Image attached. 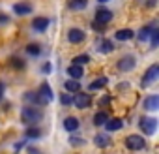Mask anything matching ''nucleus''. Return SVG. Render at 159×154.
<instances>
[{
	"instance_id": "ddd939ff",
	"label": "nucleus",
	"mask_w": 159,
	"mask_h": 154,
	"mask_svg": "<svg viewBox=\"0 0 159 154\" xmlns=\"http://www.w3.org/2000/svg\"><path fill=\"white\" fill-rule=\"evenodd\" d=\"M159 107V96H148L146 100H144V109H148V111H155Z\"/></svg>"
},
{
	"instance_id": "20e7f679",
	"label": "nucleus",
	"mask_w": 159,
	"mask_h": 154,
	"mask_svg": "<svg viewBox=\"0 0 159 154\" xmlns=\"http://www.w3.org/2000/svg\"><path fill=\"white\" fill-rule=\"evenodd\" d=\"M157 77H159V66L153 64V66H150V68L146 70V73L142 75V87L152 85L153 81H157Z\"/></svg>"
},
{
	"instance_id": "f03ea898",
	"label": "nucleus",
	"mask_w": 159,
	"mask_h": 154,
	"mask_svg": "<svg viewBox=\"0 0 159 154\" xmlns=\"http://www.w3.org/2000/svg\"><path fill=\"white\" fill-rule=\"evenodd\" d=\"M139 128L146 133V135H153L155 133V128H157V120L153 117H142L139 120Z\"/></svg>"
},
{
	"instance_id": "9b49d317",
	"label": "nucleus",
	"mask_w": 159,
	"mask_h": 154,
	"mask_svg": "<svg viewBox=\"0 0 159 154\" xmlns=\"http://www.w3.org/2000/svg\"><path fill=\"white\" fill-rule=\"evenodd\" d=\"M39 96H41L47 103L54 98V94H52V90H51V87H49L47 83H41V87H39Z\"/></svg>"
},
{
	"instance_id": "9d476101",
	"label": "nucleus",
	"mask_w": 159,
	"mask_h": 154,
	"mask_svg": "<svg viewBox=\"0 0 159 154\" xmlns=\"http://www.w3.org/2000/svg\"><path fill=\"white\" fill-rule=\"evenodd\" d=\"M135 36V32L131 30V28H122V30H118L116 34H114V38L118 40V41H127V40H131Z\"/></svg>"
},
{
	"instance_id": "b1692460",
	"label": "nucleus",
	"mask_w": 159,
	"mask_h": 154,
	"mask_svg": "<svg viewBox=\"0 0 159 154\" xmlns=\"http://www.w3.org/2000/svg\"><path fill=\"white\" fill-rule=\"evenodd\" d=\"M90 62V56L88 55H77L75 58H73V64L75 66H84V64H88Z\"/></svg>"
},
{
	"instance_id": "473e14b6",
	"label": "nucleus",
	"mask_w": 159,
	"mask_h": 154,
	"mask_svg": "<svg viewBox=\"0 0 159 154\" xmlns=\"http://www.w3.org/2000/svg\"><path fill=\"white\" fill-rule=\"evenodd\" d=\"M6 21H10V19H8L4 13H0V25H2V23H6Z\"/></svg>"
},
{
	"instance_id": "5701e85b",
	"label": "nucleus",
	"mask_w": 159,
	"mask_h": 154,
	"mask_svg": "<svg viewBox=\"0 0 159 154\" xmlns=\"http://www.w3.org/2000/svg\"><path fill=\"white\" fill-rule=\"evenodd\" d=\"M25 135H26L28 139H39L41 132H39V128H36V126H28L26 132H25Z\"/></svg>"
},
{
	"instance_id": "423d86ee",
	"label": "nucleus",
	"mask_w": 159,
	"mask_h": 154,
	"mask_svg": "<svg viewBox=\"0 0 159 154\" xmlns=\"http://www.w3.org/2000/svg\"><path fill=\"white\" fill-rule=\"evenodd\" d=\"M73 103H75L79 109H86V107L92 103V98H90L88 94H84V92H77V96L73 98Z\"/></svg>"
},
{
	"instance_id": "393cba45",
	"label": "nucleus",
	"mask_w": 159,
	"mask_h": 154,
	"mask_svg": "<svg viewBox=\"0 0 159 154\" xmlns=\"http://www.w3.org/2000/svg\"><path fill=\"white\" fill-rule=\"evenodd\" d=\"M107 85V77H99V79H96L92 85H90V90H99Z\"/></svg>"
},
{
	"instance_id": "e433bc0d",
	"label": "nucleus",
	"mask_w": 159,
	"mask_h": 154,
	"mask_svg": "<svg viewBox=\"0 0 159 154\" xmlns=\"http://www.w3.org/2000/svg\"><path fill=\"white\" fill-rule=\"evenodd\" d=\"M148 2H152V0H148Z\"/></svg>"
},
{
	"instance_id": "c9c22d12",
	"label": "nucleus",
	"mask_w": 159,
	"mask_h": 154,
	"mask_svg": "<svg viewBox=\"0 0 159 154\" xmlns=\"http://www.w3.org/2000/svg\"><path fill=\"white\" fill-rule=\"evenodd\" d=\"M98 2H109V0H98Z\"/></svg>"
},
{
	"instance_id": "c756f323",
	"label": "nucleus",
	"mask_w": 159,
	"mask_h": 154,
	"mask_svg": "<svg viewBox=\"0 0 159 154\" xmlns=\"http://www.w3.org/2000/svg\"><path fill=\"white\" fill-rule=\"evenodd\" d=\"M150 38H152V47H155V45H157V41H159V30H155V28H153V32H152V36H150Z\"/></svg>"
},
{
	"instance_id": "412c9836",
	"label": "nucleus",
	"mask_w": 159,
	"mask_h": 154,
	"mask_svg": "<svg viewBox=\"0 0 159 154\" xmlns=\"http://www.w3.org/2000/svg\"><path fill=\"white\" fill-rule=\"evenodd\" d=\"M64 89L67 90V92H81V83H79V81H66L64 83Z\"/></svg>"
},
{
	"instance_id": "6e6552de",
	"label": "nucleus",
	"mask_w": 159,
	"mask_h": 154,
	"mask_svg": "<svg viewBox=\"0 0 159 154\" xmlns=\"http://www.w3.org/2000/svg\"><path fill=\"white\" fill-rule=\"evenodd\" d=\"M96 21H98L99 25H103V26H105V25H109V23L112 21V12L103 10V8H101V10H98V12H96Z\"/></svg>"
},
{
	"instance_id": "bb28decb",
	"label": "nucleus",
	"mask_w": 159,
	"mask_h": 154,
	"mask_svg": "<svg viewBox=\"0 0 159 154\" xmlns=\"http://www.w3.org/2000/svg\"><path fill=\"white\" fill-rule=\"evenodd\" d=\"M25 51H26L28 55H34V56H36V55H39V53H41V47H39L38 43H28Z\"/></svg>"
},
{
	"instance_id": "c85d7f7f",
	"label": "nucleus",
	"mask_w": 159,
	"mask_h": 154,
	"mask_svg": "<svg viewBox=\"0 0 159 154\" xmlns=\"http://www.w3.org/2000/svg\"><path fill=\"white\" fill-rule=\"evenodd\" d=\"M60 102H62V105H71L73 103V98L67 96V94H60Z\"/></svg>"
},
{
	"instance_id": "1a4fd4ad",
	"label": "nucleus",
	"mask_w": 159,
	"mask_h": 154,
	"mask_svg": "<svg viewBox=\"0 0 159 154\" xmlns=\"http://www.w3.org/2000/svg\"><path fill=\"white\" fill-rule=\"evenodd\" d=\"M83 73H84L83 66H75V64H73V66H69V68H67V75L71 77V79H75V81H77V79H81Z\"/></svg>"
},
{
	"instance_id": "dca6fc26",
	"label": "nucleus",
	"mask_w": 159,
	"mask_h": 154,
	"mask_svg": "<svg viewBox=\"0 0 159 154\" xmlns=\"http://www.w3.org/2000/svg\"><path fill=\"white\" fill-rule=\"evenodd\" d=\"M13 12H15L17 15H28V13L32 12V6L26 4V2H19V4L13 6Z\"/></svg>"
},
{
	"instance_id": "7c9ffc66",
	"label": "nucleus",
	"mask_w": 159,
	"mask_h": 154,
	"mask_svg": "<svg viewBox=\"0 0 159 154\" xmlns=\"http://www.w3.org/2000/svg\"><path fill=\"white\" fill-rule=\"evenodd\" d=\"M69 143H71L73 147H79V145H83V139H81V137H71Z\"/></svg>"
},
{
	"instance_id": "cd10ccee",
	"label": "nucleus",
	"mask_w": 159,
	"mask_h": 154,
	"mask_svg": "<svg viewBox=\"0 0 159 154\" xmlns=\"http://www.w3.org/2000/svg\"><path fill=\"white\" fill-rule=\"evenodd\" d=\"M10 64H11L15 70H23V68H25V62H23L19 56H11V58H10Z\"/></svg>"
},
{
	"instance_id": "39448f33",
	"label": "nucleus",
	"mask_w": 159,
	"mask_h": 154,
	"mask_svg": "<svg viewBox=\"0 0 159 154\" xmlns=\"http://www.w3.org/2000/svg\"><path fill=\"white\" fill-rule=\"evenodd\" d=\"M135 64H137V60H135V56H129V55H125V56H122L120 60H118V70L120 71H129V70H133L135 68Z\"/></svg>"
},
{
	"instance_id": "f704fd0d",
	"label": "nucleus",
	"mask_w": 159,
	"mask_h": 154,
	"mask_svg": "<svg viewBox=\"0 0 159 154\" xmlns=\"http://www.w3.org/2000/svg\"><path fill=\"white\" fill-rule=\"evenodd\" d=\"M28 152H30V154H41V152H38V150H36V148H30V150H28Z\"/></svg>"
},
{
	"instance_id": "f8f14e48",
	"label": "nucleus",
	"mask_w": 159,
	"mask_h": 154,
	"mask_svg": "<svg viewBox=\"0 0 159 154\" xmlns=\"http://www.w3.org/2000/svg\"><path fill=\"white\" fill-rule=\"evenodd\" d=\"M25 100L30 102V103H36V105H47V102H45L39 94H36V92H26V94H25Z\"/></svg>"
},
{
	"instance_id": "4468645a",
	"label": "nucleus",
	"mask_w": 159,
	"mask_h": 154,
	"mask_svg": "<svg viewBox=\"0 0 159 154\" xmlns=\"http://www.w3.org/2000/svg\"><path fill=\"white\" fill-rule=\"evenodd\" d=\"M122 126H124L122 118H109V120L105 122V128H107L109 132H118V130H122Z\"/></svg>"
},
{
	"instance_id": "f3484780",
	"label": "nucleus",
	"mask_w": 159,
	"mask_h": 154,
	"mask_svg": "<svg viewBox=\"0 0 159 154\" xmlns=\"http://www.w3.org/2000/svg\"><path fill=\"white\" fill-rule=\"evenodd\" d=\"M77 128H79V118H75V117L64 118V130L66 132H75Z\"/></svg>"
},
{
	"instance_id": "2eb2a0df",
	"label": "nucleus",
	"mask_w": 159,
	"mask_h": 154,
	"mask_svg": "<svg viewBox=\"0 0 159 154\" xmlns=\"http://www.w3.org/2000/svg\"><path fill=\"white\" fill-rule=\"evenodd\" d=\"M94 143H96V147L105 148V147H109V145H111V137H109L107 133H98V135L94 137Z\"/></svg>"
},
{
	"instance_id": "f257e3e1",
	"label": "nucleus",
	"mask_w": 159,
	"mask_h": 154,
	"mask_svg": "<svg viewBox=\"0 0 159 154\" xmlns=\"http://www.w3.org/2000/svg\"><path fill=\"white\" fill-rule=\"evenodd\" d=\"M41 117H43V113H41L39 109H36V107H25L23 113H21L23 122H26V124H30V126L38 124V122L41 120Z\"/></svg>"
},
{
	"instance_id": "a211bd4d",
	"label": "nucleus",
	"mask_w": 159,
	"mask_h": 154,
	"mask_svg": "<svg viewBox=\"0 0 159 154\" xmlns=\"http://www.w3.org/2000/svg\"><path fill=\"white\" fill-rule=\"evenodd\" d=\"M32 26H34V30L43 32V30L49 26V19H47V17H38V19H34V21H32Z\"/></svg>"
},
{
	"instance_id": "2f4dec72",
	"label": "nucleus",
	"mask_w": 159,
	"mask_h": 154,
	"mask_svg": "<svg viewBox=\"0 0 159 154\" xmlns=\"http://www.w3.org/2000/svg\"><path fill=\"white\" fill-rule=\"evenodd\" d=\"M43 71H45V73H51V64H49V62L43 64Z\"/></svg>"
},
{
	"instance_id": "0eeeda50",
	"label": "nucleus",
	"mask_w": 159,
	"mask_h": 154,
	"mask_svg": "<svg viewBox=\"0 0 159 154\" xmlns=\"http://www.w3.org/2000/svg\"><path fill=\"white\" fill-rule=\"evenodd\" d=\"M84 32L81 30V28H69V32H67V40H69V43H83L84 41Z\"/></svg>"
},
{
	"instance_id": "7ed1b4c3",
	"label": "nucleus",
	"mask_w": 159,
	"mask_h": 154,
	"mask_svg": "<svg viewBox=\"0 0 159 154\" xmlns=\"http://www.w3.org/2000/svg\"><path fill=\"white\" fill-rule=\"evenodd\" d=\"M125 147L129 148V150H142L144 147H146V141H144V137H140V135H127L125 137Z\"/></svg>"
},
{
	"instance_id": "4be33fe9",
	"label": "nucleus",
	"mask_w": 159,
	"mask_h": 154,
	"mask_svg": "<svg viewBox=\"0 0 159 154\" xmlns=\"http://www.w3.org/2000/svg\"><path fill=\"white\" fill-rule=\"evenodd\" d=\"M107 120H109V117H107L105 111H99V113L94 115V124H96V126H105Z\"/></svg>"
},
{
	"instance_id": "aec40b11",
	"label": "nucleus",
	"mask_w": 159,
	"mask_h": 154,
	"mask_svg": "<svg viewBox=\"0 0 159 154\" xmlns=\"http://www.w3.org/2000/svg\"><path fill=\"white\" fill-rule=\"evenodd\" d=\"M69 10H84L88 6V0H67Z\"/></svg>"
},
{
	"instance_id": "6ab92c4d",
	"label": "nucleus",
	"mask_w": 159,
	"mask_h": 154,
	"mask_svg": "<svg viewBox=\"0 0 159 154\" xmlns=\"http://www.w3.org/2000/svg\"><path fill=\"white\" fill-rule=\"evenodd\" d=\"M98 49H99L101 53H105V55H107V53H111V51L114 49V45H112V41H109V40H105V38H103V40H99V41H98Z\"/></svg>"
},
{
	"instance_id": "72a5a7b5",
	"label": "nucleus",
	"mask_w": 159,
	"mask_h": 154,
	"mask_svg": "<svg viewBox=\"0 0 159 154\" xmlns=\"http://www.w3.org/2000/svg\"><path fill=\"white\" fill-rule=\"evenodd\" d=\"M2 96H4V85L0 83V100H2Z\"/></svg>"
},
{
	"instance_id": "a878e982",
	"label": "nucleus",
	"mask_w": 159,
	"mask_h": 154,
	"mask_svg": "<svg viewBox=\"0 0 159 154\" xmlns=\"http://www.w3.org/2000/svg\"><path fill=\"white\" fill-rule=\"evenodd\" d=\"M152 32H153V26L152 25H148V26H144L142 30H140V34H139V38L142 40V41H146L150 36H152Z\"/></svg>"
}]
</instances>
